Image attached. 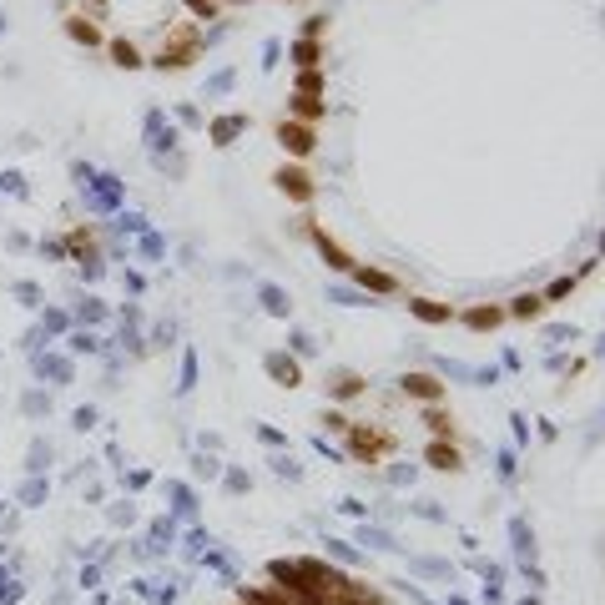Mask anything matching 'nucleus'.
I'll return each mask as SVG.
<instances>
[{"instance_id":"39448f33","label":"nucleus","mask_w":605,"mask_h":605,"mask_svg":"<svg viewBox=\"0 0 605 605\" xmlns=\"http://www.w3.org/2000/svg\"><path fill=\"white\" fill-rule=\"evenodd\" d=\"M348 444H354V454H364V459H378V454L389 449V439L374 429H348Z\"/></svg>"},{"instance_id":"4be33fe9","label":"nucleus","mask_w":605,"mask_h":605,"mask_svg":"<svg viewBox=\"0 0 605 605\" xmlns=\"http://www.w3.org/2000/svg\"><path fill=\"white\" fill-rule=\"evenodd\" d=\"M81 5H91V11H107V0H81Z\"/></svg>"},{"instance_id":"9d476101","label":"nucleus","mask_w":605,"mask_h":605,"mask_svg":"<svg viewBox=\"0 0 605 605\" xmlns=\"http://www.w3.org/2000/svg\"><path fill=\"white\" fill-rule=\"evenodd\" d=\"M66 31H71V41H81V46H101V31L87 21V15H71V21H66Z\"/></svg>"},{"instance_id":"9b49d317","label":"nucleus","mask_w":605,"mask_h":605,"mask_svg":"<svg viewBox=\"0 0 605 605\" xmlns=\"http://www.w3.org/2000/svg\"><path fill=\"white\" fill-rule=\"evenodd\" d=\"M323 101H318V97H302V91H298V97H292V117H298V121H308V127H313V121L318 117H323Z\"/></svg>"},{"instance_id":"dca6fc26","label":"nucleus","mask_w":605,"mask_h":605,"mask_svg":"<svg viewBox=\"0 0 605 605\" xmlns=\"http://www.w3.org/2000/svg\"><path fill=\"white\" fill-rule=\"evenodd\" d=\"M268 374L278 378V384H288V389L298 384V364H288V358H268Z\"/></svg>"},{"instance_id":"f8f14e48","label":"nucleus","mask_w":605,"mask_h":605,"mask_svg":"<svg viewBox=\"0 0 605 605\" xmlns=\"http://www.w3.org/2000/svg\"><path fill=\"white\" fill-rule=\"evenodd\" d=\"M465 323L479 328V333H485V328H499V323H505V308H469Z\"/></svg>"},{"instance_id":"4468645a","label":"nucleus","mask_w":605,"mask_h":605,"mask_svg":"<svg viewBox=\"0 0 605 605\" xmlns=\"http://www.w3.org/2000/svg\"><path fill=\"white\" fill-rule=\"evenodd\" d=\"M318 56H323V46H318V41H298V46H292V61H298L302 71H318Z\"/></svg>"},{"instance_id":"423d86ee","label":"nucleus","mask_w":605,"mask_h":605,"mask_svg":"<svg viewBox=\"0 0 605 605\" xmlns=\"http://www.w3.org/2000/svg\"><path fill=\"white\" fill-rule=\"evenodd\" d=\"M313 242H318V252H323V258H328V268H338V272H348V268H354V258H348V252L338 248L333 238H328L323 227H313Z\"/></svg>"},{"instance_id":"a211bd4d","label":"nucleus","mask_w":605,"mask_h":605,"mask_svg":"<svg viewBox=\"0 0 605 605\" xmlns=\"http://www.w3.org/2000/svg\"><path fill=\"white\" fill-rule=\"evenodd\" d=\"M424 424H429V429H434V434H439V439H444V434H449V429H454V419H449V414H444V409H439V404H429V414H424Z\"/></svg>"},{"instance_id":"412c9836","label":"nucleus","mask_w":605,"mask_h":605,"mask_svg":"<svg viewBox=\"0 0 605 605\" xmlns=\"http://www.w3.org/2000/svg\"><path fill=\"white\" fill-rule=\"evenodd\" d=\"M187 5H192L197 21H212V15H217V0H187Z\"/></svg>"},{"instance_id":"ddd939ff","label":"nucleus","mask_w":605,"mask_h":605,"mask_svg":"<svg viewBox=\"0 0 605 605\" xmlns=\"http://www.w3.org/2000/svg\"><path fill=\"white\" fill-rule=\"evenodd\" d=\"M111 61H117L121 71H137V66H141V51H137L131 41H111Z\"/></svg>"},{"instance_id":"20e7f679","label":"nucleus","mask_w":605,"mask_h":605,"mask_svg":"<svg viewBox=\"0 0 605 605\" xmlns=\"http://www.w3.org/2000/svg\"><path fill=\"white\" fill-rule=\"evenodd\" d=\"M404 394H414V399H424V404H439L444 384L434 374H404Z\"/></svg>"},{"instance_id":"aec40b11","label":"nucleus","mask_w":605,"mask_h":605,"mask_svg":"<svg viewBox=\"0 0 605 605\" xmlns=\"http://www.w3.org/2000/svg\"><path fill=\"white\" fill-rule=\"evenodd\" d=\"M333 394H338V399H348V394H358V378H354V374H338V378H333Z\"/></svg>"},{"instance_id":"f257e3e1","label":"nucleus","mask_w":605,"mask_h":605,"mask_svg":"<svg viewBox=\"0 0 605 605\" xmlns=\"http://www.w3.org/2000/svg\"><path fill=\"white\" fill-rule=\"evenodd\" d=\"M197 46H202L197 26H182V31H172V41H162V51H157V66H162V71H182V66L197 61Z\"/></svg>"},{"instance_id":"f3484780","label":"nucleus","mask_w":605,"mask_h":605,"mask_svg":"<svg viewBox=\"0 0 605 605\" xmlns=\"http://www.w3.org/2000/svg\"><path fill=\"white\" fill-rule=\"evenodd\" d=\"M540 308H545V298L525 292V298H515V308H509V313H515V318H540Z\"/></svg>"},{"instance_id":"2eb2a0df","label":"nucleus","mask_w":605,"mask_h":605,"mask_svg":"<svg viewBox=\"0 0 605 605\" xmlns=\"http://www.w3.org/2000/svg\"><path fill=\"white\" fill-rule=\"evenodd\" d=\"M242 127H248V121H242V117H222V121H217V127H212V141H217V147H227V141L238 137Z\"/></svg>"},{"instance_id":"6e6552de","label":"nucleus","mask_w":605,"mask_h":605,"mask_svg":"<svg viewBox=\"0 0 605 605\" xmlns=\"http://www.w3.org/2000/svg\"><path fill=\"white\" fill-rule=\"evenodd\" d=\"M424 459H429L434 469H459V449H454L449 439H434L429 449H424Z\"/></svg>"},{"instance_id":"7ed1b4c3","label":"nucleus","mask_w":605,"mask_h":605,"mask_svg":"<svg viewBox=\"0 0 605 605\" xmlns=\"http://www.w3.org/2000/svg\"><path fill=\"white\" fill-rule=\"evenodd\" d=\"M272 182H278L292 202H308V197H313V177L302 172V167H278V177H272Z\"/></svg>"},{"instance_id":"1a4fd4ad","label":"nucleus","mask_w":605,"mask_h":605,"mask_svg":"<svg viewBox=\"0 0 605 605\" xmlns=\"http://www.w3.org/2000/svg\"><path fill=\"white\" fill-rule=\"evenodd\" d=\"M409 313H414V318H424V323H449L454 308H444V302H429V298H414V302H409Z\"/></svg>"},{"instance_id":"6ab92c4d","label":"nucleus","mask_w":605,"mask_h":605,"mask_svg":"<svg viewBox=\"0 0 605 605\" xmlns=\"http://www.w3.org/2000/svg\"><path fill=\"white\" fill-rule=\"evenodd\" d=\"M298 91H302V97H318V91H323V76H318V71H302L298 76Z\"/></svg>"},{"instance_id":"0eeeda50","label":"nucleus","mask_w":605,"mask_h":605,"mask_svg":"<svg viewBox=\"0 0 605 605\" xmlns=\"http://www.w3.org/2000/svg\"><path fill=\"white\" fill-rule=\"evenodd\" d=\"M348 272H354L358 288H368V292H394V288H399V282H394L389 272H378V268H358V262H354Z\"/></svg>"},{"instance_id":"f03ea898","label":"nucleus","mask_w":605,"mask_h":605,"mask_svg":"<svg viewBox=\"0 0 605 605\" xmlns=\"http://www.w3.org/2000/svg\"><path fill=\"white\" fill-rule=\"evenodd\" d=\"M278 147L288 151V157H308V151L318 147V137L308 121H278Z\"/></svg>"},{"instance_id":"5701e85b","label":"nucleus","mask_w":605,"mask_h":605,"mask_svg":"<svg viewBox=\"0 0 605 605\" xmlns=\"http://www.w3.org/2000/svg\"><path fill=\"white\" fill-rule=\"evenodd\" d=\"M338 605H368V600H364V595H348V600H338Z\"/></svg>"}]
</instances>
